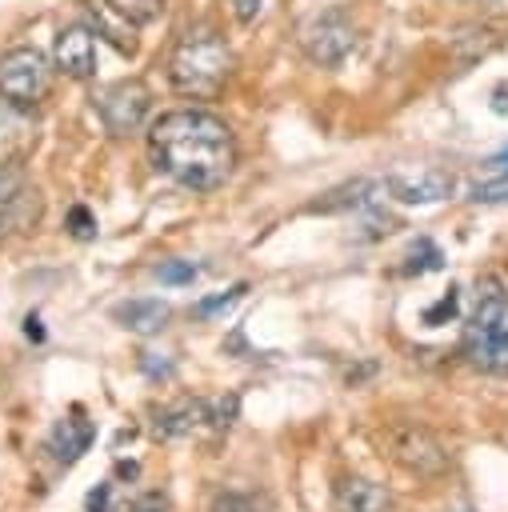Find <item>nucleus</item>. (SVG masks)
<instances>
[{"instance_id":"obj_1","label":"nucleus","mask_w":508,"mask_h":512,"mask_svg":"<svg viewBox=\"0 0 508 512\" xmlns=\"http://www.w3.org/2000/svg\"><path fill=\"white\" fill-rule=\"evenodd\" d=\"M148 156L176 184H184L192 192H212L236 168V136L212 112L176 108L152 124Z\"/></svg>"},{"instance_id":"obj_2","label":"nucleus","mask_w":508,"mask_h":512,"mask_svg":"<svg viewBox=\"0 0 508 512\" xmlns=\"http://www.w3.org/2000/svg\"><path fill=\"white\" fill-rule=\"evenodd\" d=\"M228 76H232V48L212 28H192L168 60L172 88L192 100H216Z\"/></svg>"},{"instance_id":"obj_3","label":"nucleus","mask_w":508,"mask_h":512,"mask_svg":"<svg viewBox=\"0 0 508 512\" xmlns=\"http://www.w3.org/2000/svg\"><path fill=\"white\" fill-rule=\"evenodd\" d=\"M460 352L480 372H508V292L492 276L476 284V304L464 324Z\"/></svg>"},{"instance_id":"obj_4","label":"nucleus","mask_w":508,"mask_h":512,"mask_svg":"<svg viewBox=\"0 0 508 512\" xmlns=\"http://www.w3.org/2000/svg\"><path fill=\"white\" fill-rule=\"evenodd\" d=\"M232 416H236V396H228V400L184 396L156 412V436L180 440V436H200V432H224L232 424Z\"/></svg>"},{"instance_id":"obj_5","label":"nucleus","mask_w":508,"mask_h":512,"mask_svg":"<svg viewBox=\"0 0 508 512\" xmlns=\"http://www.w3.org/2000/svg\"><path fill=\"white\" fill-rule=\"evenodd\" d=\"M52 92V68L36 48H12L0 56V96L32 108Z\"/></svg>"},{"instance_id":"obj_6","label":"nucleus","mask_w":508,"mask_h":512,"mask_svg":"<svg viewBox=\"0 0 508 512\" xmlns=\"http://www.w3.org/2000/svg\"><path fill=\"white\" fill-rule=\"evenodd\" d=\"M92 108L112 136H124L144 124V116L152 108V92L140 80H116V84H104L92 92Z\"/></svg>"},{"instance_id":"obj_7","label":"nucleus","mask_w":508,"mask_h":512,"mask_svg":"<svg viewBox=\"0 0 508 512\" xmlns=\"http://www.w3.org/2000/svg\"><path fill=\"white\" fill-rule=\"evenodd\" d=\"M300 44H304V52H308L312 64L336 68V64H344L348 52L356 48V28H352V20H348L344 12L332 8V12H324V16H316V20L304 24Z\"/></svg>"},{"instance_id":"obj_8","label":"nucleus","mask_w":508,"mask_h":512,"mask_svg":"<svg viewBox=\"0 0 508 512\" xmlns=\"http://www.w3.org/2000/svg\"><path fill=\"white\" fill-rule=\"evenodd\" d=\"M40 220V192L12 168L0 164V232H24Z\"/></svg>"},{"instance_id":"obj_9","label":"nucleus","mask_w":508,"mask_h":512,"mask_svg":"<svg viewBox=\"0 0 508 512\" xmlns=\"http://www.w3.org/2000/svg\"><path fill=\"white\" fill-rule=\"evenodd\" d=\"M384 188L404 204H432L452 192V176L444 168H412V172H392Z\"/></svg>"},{"instance_id":"obj_10","label":"nucleus","mask_w":508,"mask_h":512,"mask_svg":"<svg viewBox=\"0 0 508 512\" xmlns=\"http://www.w3.org/2000/svg\"><path fill=\"white\" fill-rule=\"evenodd\" d=\"M52 56H56V68L64 76H72V80H88L96 72V40H92V32L84 24L60 28Z\"/></svg>"},{"instance_id":"obj_11","label":"nucleus","mask_w":508,"mask_h":512,"mask_svg":"<svg viewBox=\"0 0 508 512\" xmlns=\"http://www.w3.org/2000/svg\"><path fill=\"white\" fill-rule=\"evenodd\" d=\"M96 440V424L84 416V408H72L68 416H60L48 432V452L60 460V464H76Z\"/></svg>"},{"instance_id":"obj_12","label":"nucleus","mask_w":508,"mask_h":512,"mask_svg":"<svg viewBox=\"0 0 508 512\" xmlns=\"http://www.w3.org/2000/svg\"><path fill=\"white\" fill-rule=\"evenodd\" d=\"M388 508H392V496L376 480L348 476L336 484V512H388Z\"/></svg>"},{"instance_id":"obj_13","label":"nucleus","mask_w":508,"mask_h":512,"mask_svg":"<svg viewBox=\"0 0 508 512\" xmlns=\"http://www.w3.org/2000/svg\"><path fill=\"white\" fill-rule=\"evenodd\" d=\"M32 144V120L20 104L0 100V164H12Z\"/></svg>"},{"instance_id":"obj_14","label":"nucleus","mask_w":508,"mask_h":512,"mask_svg":"<svg viewBox=\"0 0 508 512\" xmlns=\"http://www.w3.org/2000/svg\"><path fill=\"white\" fill-rule=\"evenodd\" d=\"M396 456H400L412 472H420V476H432V472L444 468V448H440L428 432H404V436L396 440Z\"/></svg>"},{"instance_id":"obj_15","label":"nucleus","mask_w":508,"mask_h":512,"mask_svg":"<svg viewBox=\"0 0 508 512\" xmlns=\"http://www.w3.org/2000/svg\"><path fill=\"white\" fill-rule=\"evenodd\" d=\"M116 320L128 328V332H160L168 324V304L164 300H128V304H116Z\"/></svg>"},{"instance_id":"obj_16","label":"nucleus","mask_w":508,"mask_h":512,"mask_svg":"<svg viewBox=\"0 0 508 512\" xmlns=\"http://www.w3.org/2000/svg\"><path fill=\"white\" fill-rule=\"evenodd\" d=\"M116 16H124V20H132V24H144V20H152L160 8H164V0H104Z\"/></svg>"},{"instance_id":"obj_17","label":"nucleus","mask_w":508,"mask_h":512,"mask_svg":"<svg viewBox=\"0 0 508 512\" xmlns=\"http://www.w3.org/2000/svg\"><path fill=\"white\" fill-rule=\"evenodd\" d=\"M440 268V248L432 240H416L408 252V272H432Z\"/></svg>"},{"instance_id":"obj_18","label":"nucleus","mask_w":508,"mask_h":512,"mask_svg":"<svg viewBox=\"0 0 508 512\" xmlns=\"http://www.w3.org/2000/svg\"><path fill=\"white\" fill-rule=\"evenodd\" d=\"M248 292V284H232L228 292H220V296H208V300H200L196 304V316H212V312H224L228 304H236L240 296Z\"/></svg>"},{"instance_id":"obj_19","label":"nucleus","mask_w":508,"mask_h":512,"mask_svg":"<svg viewBox=\"0 0 508 512\" xmlns=\"http://www.w3.org/2000/svg\"><path fill=\"white\" fill-rule=\"evenodd\" d=\"M68 232H72L76 240H92V236H96V220H92V212H88L84 204H76V208L68 212Z\"/></svg>"},{"instance_id":"obj_20","label":"nucleus","mask_w":508,"mask_h":512,"mask_svg":"<svg viewBox=\"0 0 508 512\" xmlns=\"http://www.w3.org/2000/svg\"><path fill=\"white\" fill-rule=\"evenodd\" d=\"M212 512H264L252 496H240V492H224L212 500Z\"/></svg>"},{"instance_id":"obj_21","label":"nucleus","mask_w":508,"mask_h":512,"mask_svg":"<svg viewBox=\"0 0 508 512\" xmlns=\"http://www.w3.org/2000/svg\"><path fill=\"white\" fill-rule=\"evenodd\" d=\"M156 276H160L164 284H192L196 268H192L188 260H168V264H160V268H156Z\"/></svg>"},{"instance_id":"obj_22","label":"nucleus","mask_w":508,"mask_h":512,"mask_svg":"<svg viewBox=\"0 0 508 512\" xmlns=\"http://www.w3.org/2000/svg\"><path fill=\"white\" fill-rule=\"evenodd\" d=\"M472 200H484V204H492V200H508V172H500L496 180L476 184V188H472Z\"/></svg>"},{"instance_id":"obj_23","label":"nucleus","mask_w":508,"mask_h":512,"mask_svg":"<svg viewBox=\"0 0 508 512\" xmlns=\"http://www.w3.org/2000/svg\"><path fill=\"white\" fill-rule=\"evenodd\" d=\"M452 312H456V288H448V296H444L436 308H428L424 320H428V324H440V316H452Z\"/></svg>"},{"instance_id":"obj_24","label":"nucleus","mask_w":508,"mask_h":512,"mask_svg":"<svg viewBox=\"0 0 508 512\" xmlns=\"http://www.w3.org/2000/svg\"><path fill=\"white\" fill-rule=\"evenodd\" d=\"M232 12H236L240 24H252L256 12H260V0H232Z\"/></svg>"},{"instance_id":"obj_25","label":"nucleus","mask_w":508,"mask_h":512,"mask_svg":"<svg viewBox=\"0 0 508 512\" xmlns=\"http://www.w3.org/2000/svg\"><path fill=\"white\" fill-rule=\"evenodd\" d=\"M24 332H28V340H44V328H40V316H28V320H24Z\"/></svg>"},{"instance_id":"obj_26","label":"nucleus","mask_w":508,"mask_h":512,"mask_svg":"<svg viewBox=\"0 0 508 512\" xmlns=\"http://www.w3.org/2000/svg\"><path fill=\"white\" fill-rule=\"evenodd\" d=\"M480 8L492 16H508V0H480Z\"/></svg>"},{"instance_id":"obj_27","label":"nucleus","mask_w":508,"mask_h":512,"mask_svg":"<svg viewBox=\"0 0 508 512\" xmlns=\"http://www.w3.org/2000/svg\"><path fill=\"white\" fill-rule=\"evenodd\" d=\"M488 164H492L496 172H508V148H504V152H496V156H492Z\"/></svg>"}]
</instances>
